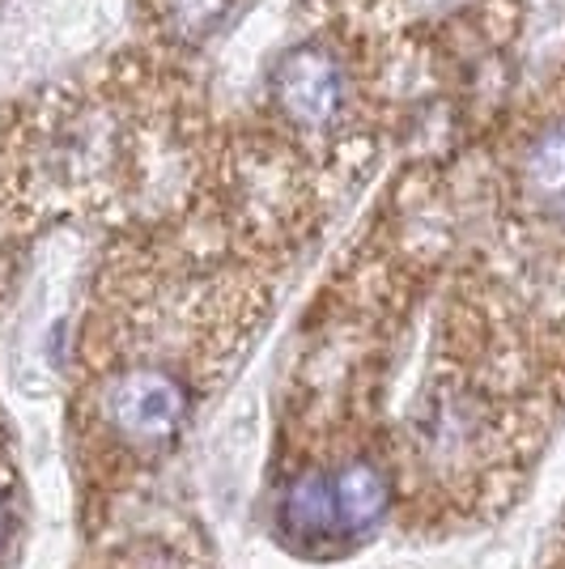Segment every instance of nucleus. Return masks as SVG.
Masks as SVG:
<instances>
[{"instance_id": "nucleus-4", "label": "nucleus", "mask_w": 565, "mask_h": 569, "mask_svg": "<svg viewBox=\"0 0 565 569\" xmlns=\"http://www.w3.org/2000/svg\"><path fill=\"white\" fill-rule=\"evenodd\" d=\"M175 9H179V22L188 30H209L226 13V0H175Z\"/></svg>"}, {"instance_id": "nucleus-1", "label": "nucleus", "mask_w": 565, "mask_h": 569, "mask_svg": "<svg viewBox=\"0 0 565 569\" xmlns=\"http://www.w3.org/2000/svg\"><path fill=\"white\" fill-rule=\"evenodd\" d=\"M272 98L298 128H328L345 107V69L324 43H298L272 72Z\"/></svg>"}, {"instance_id": "nucleus-3", "label": "nucleus", "mask_w": 565, "mask_h": 569, "mask_svg": "<svg viewBox=\"0 0 565 569\" xmlns=\"http://www.w3.org/2000/svg\"><path fill=\"white\" fill-rule=\"evenodd\" d=\"M527 188L544 213L565 221V123L544 132L527 158Z\"/></svg>"}, {"instance_id": "nucleus-5", "label": "nucleus", "mask_w": 565, "mask_h": 569, "mask_svg": "<svg viewBox=\"0 0 565 569\" xmlns=\"http://www.w3.org/2000/svg\"><path fill=\"white\" fill-rule=\"evenodd\" d=\"M0 531H4V515H0Z\"/></svg>"}, {"instance_id": "nucleus-2", "label": "nucleus", "mask_w": 565, "mask_h": 569, "mask_svg": "<svg viewBox=\"0 0 565 569\" xmlns=\"http://www.w3.org/2000/svg\"><path fill=\"white\" fill-rule=\"evenodd\" d=\"M188 412V396L184 387L153 370H137L107 391V421L119 429V438L137 442V447H153L166 442L175 429L184 426Z\"/></svg>"}]
</instances>
